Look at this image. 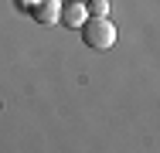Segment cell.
<instances>
[{
    "label": "cell",
    "mask_w": 160,
    "mask_h": 153,
    "mask_svg": "<svg viewBox=\"0 0 160 153\" xmlns=\"http://www.w3.org/2000/svg\"><path fill=\"white\" fill-rule=\"evenodd\" d=\"M92 14H89V7L82 3V0H68V3H62V24L68 31H82V24L89 21Z\"/></svg>",
    "instance_id": "obj_3"
},
{
    "label": "cell",
    "mask_w": 160,
    "mask_h": 153,
    "mask_svg": "<svg viewBox=\"0 0 160 153\" xmlns=\"http://www.w3.org/2000/svg\"><path fill=\"white\" fill-rule=\"evenodd\" d=\"M92 17H109V0H85Z\"/></svg>",
    "instance_id": "obj_4"
},
{
    "label": "cell",
    "mask_w": 160,
    "mask_h": 153,
    "mask_svg": "<svg viewBox=\"0 0 160 153\" xmlns=\"http://www.w3.org/2000/svg\"><path fill=\"white\" fill-rule=\"evenodd\" d=\"M82 41H85L89 48H96V51H109V48L116 44L112 21H109V17H89V21L82 24Z\"/></svg>",
    "instance_id": "obj_1"
},
{
    "label": "cell",
    "mask_w": 160,
    "mask_h": 153,
    "mask_svg": "<svg viewBox=\"0 0 160 153\" xmlns=\"http://www.w3.org/2000/svg\"><path fill=\"white\" fill-rule=\"evenodd\" d=\"M28 14L38 24H58L62 21V0H34L28 7Z\"/></svg>",
    "instance_id": "obj_2"
}]
</instances>
